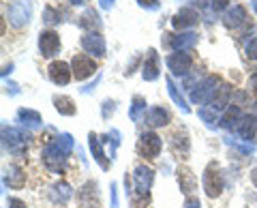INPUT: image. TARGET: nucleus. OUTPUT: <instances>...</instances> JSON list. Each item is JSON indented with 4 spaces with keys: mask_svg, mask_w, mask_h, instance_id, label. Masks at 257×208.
I'll return each instance as SVG.
<instances>
[{
    "mask_svg": "<svg viewBox=\"0 0 257 208\" xmlns=\"http://www.w3.org/2000/svg\"><path fill=\"white\" fill-rule=\"evenodd\" d=\"M255 110H257V101H255Z\"/></svg>",
    "mask_w": 257,
    "mask_h": 208,
    "instance_id": "44",
    "label": "nucleus"
},
{
    "mask_svg": "<svg viewBox=\"0 0 257 208\" xmlns=\"http://www.w3.org/2000/svg\"><path fill=\"white\" fill-rule=\"evenodd\" d=\"M3 144L13 155H22L28 146V135L15 127H3Z\"/></svg>",
    "mask_w": 257,
    "mask_h": 208,
    "instance_id": "1",
    "label": "nucleus"
},
{
    "mask_svg": "<svg viewBox=\"0 0 257 208\" xmlns=\"http://www.w3.org/2000/svg\"><path fill=\"white\" fill-rule=\"evenodd\" d=\"M5 182L9 185L11 189H22L24 185H26V174H24L22 167L18 165H9L5 170Z\"/></svg>",
    "mask_w": 257,
    "mask_h": 208,
    "instance_id": "16",
    "label": "nucleus"
},
{
    "mask_svg": "<svg viewBox=\"0 0 257 208\" xmlns=\"http://www.w3.org/2000/svg\"><path fill=\"white\" fill-rule=\"evenodd\" d=\"M246 20V11H244V7H240V5H234L231 9L223 15V24L227 28H238V26H242Z\"/></svg>",
    "mask_w": 257,
    "mask_h": 208,
    "instance_id": "15",
    "label": "nucleus"
},
{
    "mask_svg": "<svg viewBox=\"0 0 257 208\" xmlns=\"http://www.w3.org/2000/svg\"><path fill=\"white\" fill-rule=\"evenodd\" d=\"M227 5H229V0H210V7L214 11H223V9H227Z\"/></svg>",
    "mask_w": 257,
    "mask_h": 208,
    "instance_id": "35",
    "label": "nucleus"
},
{
    "mask_svg": "<svg viewBox=\"0 0 257 208\" xmlns=\"http://www.w3.org/2000/svg\"><path fill=\"white\" fill-rule=\"evenodd\" d=\"M54 106L62 116H73L75 114V103L71 97H54Z\"/></svg>",
    "mask_w": 257,
    "mask_h": 208,
    "instance_id": "26",
    "label": "nucleus"
},
{
    "mask_svg": "<svg viewBox=\"0 0 257 208\" xmlns=\"http://www.w3.org/2000/svg\"><path fill=\"white\" fill-rule=\"evenodd\" d=\"M167 37H170L167 45H170L172 50H176V52H187L189 47H193L195 41H197L195 33H180V35H167Z\"/></svg>",
    "mask_w": 257,
    "mask_h": 208,
    "instance_id": "14",
    "label": "nucleus"
},
{
    "mask_svg": "<svg viewBox=\"0 0 257 208\" xmlns=\"http://www.w3.org/2000/svg\"><path fill=\"white\" fill-rule=\"evenodd\" d=\"M114 112H116V101H109L107 99L105 103H103V118H109Z\"/></svg>",
    "mask_w": 257,
    "mask_h": 208,
    "instance_id": "33",
    "label": "nucleus"
},
{
    "mask_svg": "<svg viewBox=\"0 0 257 208\" xmlns=\"http://www.w3.org/2000/svg\"><path fill=\"white\" fill-rule=\"evenodd\" d=\"M251 180H253V185L257 187V167H253V172H251Z\"/></svg>",
    "mask_w": 257,
    "mask_h": 208,
    "instance_id": "40",
    "label": "nucleus"
},
{
    "mask_svg": "<svg viewBox=\"0 0 257 208\" xmlns=\"http://www.w3.org/2000/svg\"><path fill=\"white\" fill-rule=\"evenodd\" d=\"M88 144H90V153H92V157L96 159V163H99L103 170H107V167H109V161H107L105 153H103L101 138H99V135H94V133H90V135H88Z\"/></svg>",
    "mask_w": 257,
    "mask_h": 208,
    "instance_id": "17",
    "label": "nucleus"
},
{
    "mask_svg": "<svg viewBox=\"0 0 257 208\" xmlns=\"http://www.w3.org/2000/svg\"><path fill=\"white\" fill-rule=\"evenodd\" d=\"M18 118H20V123L22 125H28V127H39L41 125V114L35 110H26V108H22L18 112Z\"/></svg>",
    "mask_w": 257,
    "mask_h": 208,
    "instance_id": "25",
    "label": "nucleus"
},
{
    "mask_svg": "<svg viewBox=\"0 0 257 208\" xmlns=\"http://www.w3.org/2000/svg\"><path fill=\"white\" fill-rule=\"evenodd\" d=\"M47 73H50V79L56 86H64V84L71 82V67L67 65V62H62V60L52 62L50 69H47Z\"/></svg>",
    "mask_w": 257,
    "mask_h": 208,
    "instance_id": "11",
    "label": "nucleus"
},
{
    "mask_svg": "<svg viewBox=\"0 0 257 208\" xmlns=\"http://www.w3.org/2000/svg\"><path fill=\"white\" fill-rule=\"evenodd\" d=\"M144 121L150 127H165L170 123V114H167L163 108H150L146 114H144Z\"/></svg>",
    "mask_w": 257,
    "mask_h": 208,
    "instance_id": "19",
    "label": "nucleus"
},
{
    "mask_svg": "<svg viewBox=\"0 0 257 208\" xmlns=\"http://www.w3.org/2000/svg\"><path fill=\"white\" fill-rule=\"evenodd\" d=\"M184 208H202V206H199V199H197V197H187V202H184Z\"/></svg>",
    "mask_w": 257,
    "mask_h": 208,
    "instance_id": "37",
    "label": "nucleus"
},
{
    "mask_svg": "<svg viewBox=\"0 0 257 208\" xmlns=\"http://www.w3.org/2000/svg\"><path fill=\"white\" fill-rule=\"evenodd\" d=\"M39 50L45 58H52V56L58 54L60 50V37L54 33V30H43L41 35H39Z\"/></svg>",
    "mask_w": 257,
    "mask_h": 208,
    "instance_id": "9",
    "label": "nucleus"
},
{
    "mask_svg": "<svg viewBox=\"0 0 257 208\" xmlns=\"http://www.w3.org/2000/svg\"><path fill=\"white\" fill-rule=\"evenodd\" d=\"M50 197L56 204H67L69 197H71V187L67 185V182H56V185L52 187V191H50Z\"/></svg>",
    "mask_w": 257,
    "mask_h": 208,
    "instance_id": "23",
    "label": "nucleus"
},
{
    "mask_svg": "<svg viewBox=\"0 0 257 208\" xmlns=\"http://www.w3.org/2000/svg\"><path fill=\"white\" fill-rule=\"evenodd\" d=\"M43 22L47 24V26H54V24L62 22V20H60V11L52 9V7H45V11H43Z\"/></svg>",
    "mask_w": 257,
    "mask_h": 208,
    "instance_id": "31",
    "label": "nucleus"
},
{
    "mask_svg": "<svg viewBox=\"0 0 257 208\" xmlns=\"http://www.w3.org/2000/svg\"><path fill=\"white\" fill-rule=\"evenodd\" d=\"M204 189L208 197H219L223 191V174L216 163H210L204 172Z\"/></svg>",
    "mask_w": 257,
    "mask_h": 208,
    "instance_id": "4",
    "label": "nucleus"
},
{
    "mask_svg": "<svg viewBox=\"0 0 257 208\" xmlns=\"http://www.w3.org/2000/svg\"><path fill=\"white\" fill-rule=\"evenodd\" d=\"M146 106H148V103H146V99H144V97H140V94H138V97H133V106H131L128 116H131L133 121H140V114L146 110Z\"/></svg>",
    "mask_w": 257,
    "mask_h": 208,
    "instance_id": "28",
    "label": "nucleus"
},
{
    "mask_svg": "<svg viewBox=\"0 0 257 208\" xmlns=\"http://www.w3.org/2000/svg\"><path fill=\"white\" fill-rule=\"evenodd\" d=\"M79 28L88 30V33H96V30L101 28V20H99V13H96L94 9H88L82 18H79Z\"/></svg>",
    "mask_w": 257,
    "mask_h": 208,
    "instance_id": "20",
    "label": "nucleus"
},
{
    "mask_svg": "<svg viewBox=\"0 0 257 208\" xmlns=\"http://www.w3.org/2000/svg\"><path fill=\"white\" fill-rule=\"evenodd\" d=\"M165 84H167V92H170V97L174 99V103L178 106L182 112H189V106H187V101H184V97H182V92L176 88V84L172 82V77H167L165 79Z\"/></svg>",
    "mask_w": 257,
    "mask_h": 208,
    "instance_id": "27",
    "label": "nucleus"
},
{
    "mask_svg": "<svg viewBox=\"0 0 257 208\" xmlns=\"http://www.w3.org/2000/svg\"><path fill=\"white\" fill-rule=\"evenodd\" d=\"M82 47L90 54V56H96V58H101V56H105V39H103L99 33H86L82 37Z\"/></svg>",
    "mask_w": 257,
    "mask_h": 208,
    "instance_id": "10",
    "label": "nucleus"
},
{
    "mask_svg": "<svg viewBox=\"0 0 257 208\" xmlns=\"http://www.w3.org/2000/svg\"><path fill=\"white\" fill-rule=\"evenodd\" d=\"M216 86H219V79H216L214 75L204 77L202 82H199L197 90H193V92H191V101H193V103H197V106H204V103H212L216 90H219Z\"/></svg>",
    "mask_w": 257,
    "mask_h": 208,
    "instance_id": "3",
    "label": "nucleus"
},
{
    "mask_svg": "<svg viewBox=\"0 0 257 208\" xmlns=\"http://www.w3.org/2000/svg\"><path fill=\"white\" fill-rule=\"evenodd\" d=\"M197 22H199V13L193 11V9H189V7H184V9H180L178 13L174 15L172 26H174L176 30H184V28H193Z\"/></svg>",
    "mask_w": 257,
    "mask_h": 208,
    "instance_id": "12",
    "label": "nucleus"
},
{
    "mask_svg": "<svg viewBox=\"0 0 257 208\" xmlns=\"http://www.w3.org/2000/svg\"><path fill=\"white\" fill-rule=\"evenodd\" d=\"M30 15H32V7H30V0H13L11 7H9V22L13 24L15 28H22L30 22Z\"/></svg>",
    "mask_w": 257,
    "mask_h": 208,
    "instance_id": "5",
    "label": "nucleus"
},
{
    "mask_svg": "<svg viewBox=\"0 0 257 208\" xmlns=\"http://www.w3.org/2000/svg\"><path fill=\"white\" fill-rule=\"evenodd\" d=\"M142 75H144L146 82H155V79L159 77V54H157V50H152V47L146 54V60H144Z\"/></svg>",
    "mask_w": 257,
    "mask_h": 208,
    "instance_id": "13",
    "label": "nucleus"
},
{
    "mask_svg": "<svg viewBox=\"0 0 257 208\" xmlns=\"http://www.w3.org/2000/svg\"><path fill=\"white\" fill-rule=\"evenodd\" d=\"M56 144H58L60 146V150L64 155H71V150H73V138H71L69 133H62V135H58V138H56Z\"/></svg>",
    "mask_w": 257,
    "mask_h": 208,
    "instance_id": "29",
    "label": "nucleus"
},
{
    "mask_svg": "<svg viewBox=\"0 0 257 208\" xmlns=\"http://www.w3.org/2000/svg\"><path fill=\"white\" fill-rule=\"evenodd\" d=\"M142 9H159V0H138Z\"/></svg>",
    "mask_w": 257,
    "mask_h": 208,
    "instance_id": "34",
    "label": "nucleus"
},
{
    "mask_svg": "<svg viewBox=\"0 0 257 208\" xmlns=\"http://www.w3.org/2000/svg\"><path fill=\"white\" fill-rule=\"evenodd\" d=\"M99 5L103 7V9H109V7L114 5V0H99Z\"/></svg>",
    "mask_w": 257,
    "mask_h": 208,
    "instance_id": "39",
    "label": "nucleus"
},
{
    "mask_svg": "<svg viewBox=\"0 0 257 208\" xmlns=\"http://www.w3.org/2000/svg\"><path fill=\"white\" fill-rule=\"evenodd\" d=\"M251 7H253V11L257 13V0H253V3H251Z\"/></svg>",
    "mask_w": 257,
    "mask_h": 208,
    "instance_id": "43",
    "label": "nucleus"
},
{
    "mask_svg": "<svg viewBox=\"0 0 257 208\" xmlns=\"http://www.w3.org/2000/svg\"><path fill=\"white\" fill-rule=\"evenodd\" d=\"M246 56L251 60H257V37H253L251 41L246 43Z\"/></svg>",
    "mask_w": 257,
    "mask_h": 208,
    "instance_id": "32",
    "label": "nucleus"
},
{
    "mask_svg": "<svg viewBox=\"0 0 257 208\" xmlns=\"http://www.w3.org/2000/svg\"><path fill=\"white\" fill-rule=\"evenodd\" d=\"M229 92H231V88L227 86V84H223L219 90H216V94H214V99H212V103L210 106L216 110V112H221V110H225V106H229Z\"/></svg>",
    "mask_w": 257,
    "mask_h": 208,
    "instance_id": "24",
    "label": "nucleus"
},
{
    "mask_svg": "<svg viewBox=\"0 0 257 208\" xmlns=\"http://www.w3.org/2000/svg\"><path fill=\"white\" fill-rule=\"evenodd\" d=\"M167 69L172 71L174 75H187L193 65V56L189 52H176L172 56H167Z\"/></svg>",
    "mask_w": 257,
    "mask_h": 208,
    "instance_id": "7",
    "label": "nucleus"
},
{
    "mask_svg": "<svg viewBox=\"0 0 257 208\" xmlns=\"http://www.w3.org/2000/svg\"><path fill=\"white\" fill-rule=\"evenodd\" d=\"M111 193H109V199H111V208H118V195H116V191H118V187H116V182H111Z\"/></svg>",
    "mask_w": 257,
    "mask_h": 208,
    "instance_id": "36",
    "label": "nucleus"
},
{
    "mask_svg": "<svg viewBox=\"0 0 257 208\" xmlns=\"http://www.w3.org/2000/svg\"><path fill=\"white\" fill-rule=\"evenodd\" d=\"M41 157H43V163H45L47 170H52L54 174H62L64 161H67V155H64L62 150H60V146L56 144V140L50 142V144H47V146L43 148Z\"/></svg>",
    "mask_w": 257,
    "mask_h": 208,
    "instance_id": "2",
    "label": "nucleus"
},
{
    "mask_svg": "<svg viewBox=\"0 0 257 208\" xmlns=\"http://www.w3.org/2000/svg\"><path fill=\"white\" fill-rule=\"evenodd\" d=\"M71 67H73V75H75L77 82H82V79L90 77L94 71H96L94 60H92V58H88V56H84V54L73 56V60H71Z\"/></svg>",
    "mask_w": 257,
    "mask_h": 208,
    "instance_id": "8",
    "label": "nucleus"
},
{
    "mask_svg": "<svg viewBox=\"0 0 257 208\" xmlns=\"http://www.w3.org/2000/svg\"><path fill=\"white\" fill-rule=\"evenodd\" d=\"M240 118H242V110H240L238 106H231L225 110V114L221 118V125H223V129H236L238 123H240Z\"/></svg>",
    "mask_w": 257,
    "mask_h": 208,
    "instance_id": "21",
    "label": "nucleus"
},
{
    "mask_svg": "<svg viewBox=\"0 0 257 208\" xmlns=\"http://www.w3.org/2000/svg\"><path fill=\"white\" fill-rule=\"evenodd\" d=\"M216 114H219V112H216L212 106H208V108H202V110H199V118H202L204 123H208L210 127H214V123H216Z\"/></svg>",
    "mask_w": 257,
    "mask_h": 208,
    "instance_id": "30",
    "label": "nucleus"
},
{
    "mask_svg": "<svg viewBox=\"0 0 257 208\" xmlns=\"http://www.w3.org/2000/svg\"><path fill=\"white\" fill-rule=\"evenodd\" d=\"M251 88L257 92V75H253V77H251Z\"/></svg>",
    "mask_w": 257,
    "mask_h": 208,
    "instance_id": "41",
    "label": "nucleus"
},
{
    "mask_svg": "<svg viewBox=\"0 0 257 208\" xmlns=\"http://www.w3.org/2000/svg\"><path fill=\"white\" fill-rule=\"evenodd\" d=\"M138 153L146 159H155L161 153V138L155 131H146L140 135V142H138Z\"/></svg>",
    "mask_w": 257,
    "mask_h": 208,
    "instance_id": "6",
    "label": "nucleus"
},
{
    "mask_svg": "<svg viewBox=\"0 0 257 208\" xmlns=\"http://www.w3.org/2000/svg\"><path fill=\"white\" fill-rule=\"evenodd\" d=\"M238 135L242 138L244 142L248 140H253V135H255V129H257V123H255V116L251 114H242V118H240V123H238Z\"/></svg>",
    "mask_w": 257,
    "mask_h": 208,
    "instance_id": "18",
    "label": "nucleus"
},
{
    "mask_svg": "<svg viewBox=\"0 0 257 208\" xmlns=\"http://www.w3.org/2000/svg\"><path fill=\"white\" fill-rule=\"evenodd\" d=\"M73 5H86V0H71Z\"/></svg>",
    "mask_w": 257,
    "mask_h": 208,
    "instance_id": "42",
    "label": "nucleus"
},
{
    "mask_svg": "<svg viewBox=\"0 0 257 208\" xmlns=\"http://www.w3.org/2000/svg\"><path fill=\"white\" fill-rule=\"evenodd\" d=\"M9 208H26V204L18 197H9Z\"/></svg>",
    "mask_w": 257,
    "mask_h": 208,
    "instance_id": "38",
    "label": "nucleus"
},
{
    "mask_svg": "<svg viewBox=\"0 0 257 208\" xmlns=\"http://www.w3.org/2000/svg\"><path fill=\"white\" fill-rule=\"evenodd\" d=\"M178 182H180V189H182V193H191L193 189H195L197 185V180H195V176H193V172L189 170V167H180L178 170Z\"/></svg>",
    "mask_w": 257,
    "mask_h": 208,
    "instance_id": "22",
    "label": "nucleus"
}]
</instances>
